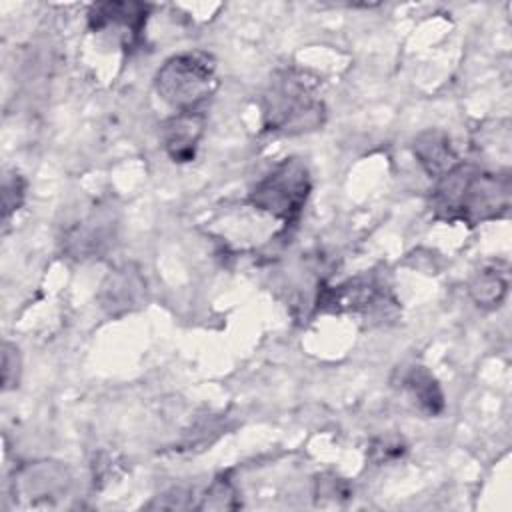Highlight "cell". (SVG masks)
Wrapping results in <instances>:
<instances>
[{
  "label": "cell",
  "mask_w": 512,
  "mask_h": 512,
  "mask_svg": "<svg viewBox=\"0 0 512 512\" xmlns=\"http://www.w3.org/2000/svg\"><path fill=\"white\" fill-rule=\"evenodd\" d=\"M154 88L174 112H202L218 88L214 58L200 50L170 56L158 68Z\"/></svg>",
  "instance_id": "obj_3"
},
{
  "label": "cell",
  "mask_w": 512,
  "mask_h": 512,
  "mask_svg": "<svg viewBox=\"0 0 512 512\" xmlns=\"http://www.w3.org/2000/svg\"><path fill=\"white\" fill-rule=\"evenodd\" d=\"M310 194V172L298 158L278 162L250 192V204L284 224L294 222Z\"/></svg>",
  "instance_id": "obj_4"
},
{
  "label": "cell",
  "mask_w": 512,
  "mask_h": 512,
  "mask_svg": "<svg viewBox=\"0 0 512 512\" xmlns=\"http://www.w3.org/2000/svg\"><path fill=\"white\" fill-rule=\"evenodd\" d=\"M142 294H144L142 276L130 266H122L114 270L102 284L100 300L110 314H118V312L130 310L132 306H138V302L142 300Z\"/></svg>",
  "instance_id": "obj_9"
},
{
  "label": "cell",
  "mask_w": 512,
  "mask_h": 512,
  "mask_svg": "<svg viewBox=\"0 0 512 512\" xmlns=\"http://www.w3.org/2000/svg\"><path fill=\"white\" fill-rule=\"evenodd\" d=\"M264 126L280 134H302L324 124L326 108L318 80L298 68L278 70L262 96Z\"/></svg>",
  "instance_id": "obj_2"
},
{
  "label": "cell",
  "mask_w": 512,
  "mask_h": 512,
  "mask_svg": "<svg viewBox=\"0 0 512 512\" xmlns=\"http://www.w3.org/2000/svg\"><path fill=\"white\" fill-rule=\"evenodd\" d=\"M510 206V180L506 174L478 170L466 164L440 176L432 192L438 218L480 224L504 214Z\"/></svg>",
  "instance_id": "obj_1"
},
{
  "label": "cell",
  "mask_w": 512,
  "mask_h": 512,
  "mask_svg": "<svg viewBox=\"0 0 512 512\" xmlns=\"http://www.w3.org/2000/svg\"><path fill=\"white\" fill-rule=\"evenodd\" d=\"M26 194L24 178L18 172H10L4 176L2 182V218L4 222L10 220V216L22 206Z\"/></svg>",
  "instance_id": "obj_13"
},
{
  "label": "cell",
  "mask_w": 512,
  "mask_h": 512,
  "mask_svg": "<svg viewBox=\"0 0 512 512\" xmlns=\"http://www.w3.org/2000/svg\"><path fill=\"white\" fill-rule=\"evenodd\" d=\"M400 388L412 398V402L434 416L444 410V394L438 380L424 366H410L400 374Z\"/></svg>",
  "instance_id": "obj_10"
},
{
  "label": "cell",
  "mask_w": 512,
  "mask_h": 512,
  "mask_svg": "<svg viewBox=\"0 0 512 512\" xmlns=\"http://www.w3.org/2000/svg\"><path fill=\"white\" fill-rule=\"evenodd\" d=\"M66 484V468L52 462H38L24 466L22 470H18V474H14L12 492L14 498L18 496L20 500L38 504L40 500L48 502L52 498H58V494L66 490Z\"/></svg>",
  "instance_id": "obj_5"
},
{
  "label": "cell",
  "mask_w": 512,
  "mask_h": 512,
  "mask_svg": "<svg viewBox=\"0 0 512 512\" xmlns=\"http://www.w3.org/2000/svg\"><path fill=\"white\" fill-rule=\"evenodd\" d=\"M202 134H204L202 112H174L162 126L164 150L178 164L190 162L196 156Z\"/></svg>",
  "instance_id": "obj_7"
},
{
  "label": "cell",
  "mask_w": 512,
  "mask_h": 512,
  "mask_svg": "<svg viewBox=\"0 0 512 512\" xmlns=\"http://www.w3.org/2000/svg\"><path fill=\"white\" fill-rule=\"evenodd\" d=\"M236 506H238L236 490L226 478L212 482L210 488L206 490V494L202 496V502L198 504L200 510H222V508L226 510V508H236Z\"/></svg>",
  "instance_id": "obj_12"
},
{
  "label": "cell",
  "mask_w": 512,
  "mask_h": 512,
  "mask_svg": "<svg viewBox=\"0 0 512 512\" xmlns=\"http://www.w3.org/2000/svg\"><path fill=\"white\" fill-rule=\"evenodd\" d=\"M20 376V356L14 344L4 342L2 346V384L4 390L14 388Z\"/></svg>",
  "instance_id": "obj_14"
},
{
  "label": "cell",
  "mask_w": 512,
  "mask_h": 512,
  "mask_svg": "<svg viewBox=\"0 0 512 512\" xmlns=\"http://www.w3.org/2000/svg\"><path fill=\"white\" fill-rule=\"evenodd\" d=\"M414 156L420 162V166L426 170L430 178H440L448 174L454 166L460 164L450 138L442 130H426L416 136L414 144Z\"/></svg>",
  "instance_id": "obj_8"
},
{
  "label": "cell",
  "mask_w": 512,
  "mask_h": 512,
  "mask_svg": "<svg viewBox=\"0 0 512 512\" xmlns=\"http://www.w3.org/2000/svg\"><path fill=\"white\" fill-rule=\"evenodd\" d=\"M148 16V6L140 2H98L88 12V22L94 32L118 30L126 42H134Z\"/></svg>",
  "instance_id": "obj_6"
},
{
  "label": "cell",
  "mask_w": 512,
  "mask_h": 512,
  "mask_svg": "<svg viewBox=\"0 0 512 512\" xmlns=\"http://www.w3.org/2000/svg\"><path fill=\"white\" fill-rule=\"evenodd\" d=\"M508 282L506 276L500 274L496 268H486L478 272L470 282V296L478 306L492 308L498 306L506 294Z\"/></svg>",
  "instance_id": "obj_11"
}]
</instances>
